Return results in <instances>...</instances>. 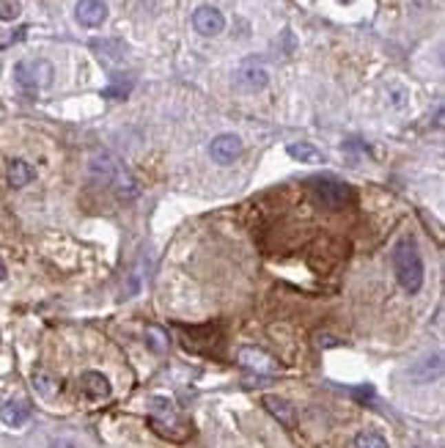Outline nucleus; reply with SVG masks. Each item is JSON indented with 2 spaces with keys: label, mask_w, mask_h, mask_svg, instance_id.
Segmentation results:
<instances>
[{
  "label": "nucleus",
  "mask_w": 445,
  "mask_h": 448,
  "mask_svg": "<svg viewBox=\"0 0 445 448\" xmlns=\"http://www.w3.org/2000/svg\"><path fill=\"white\" fill-rule=\"evenodd\" d=\"M91 174H94V179H99L105 185H113L121 198H135L138 196V182L124 168V163L110 152H99V154L91 157Z\"/></svg>",
  "instance_id": "obj_1"
},
{
  "label": "nucleus",
  "mask_w": 445,
  "mask_h": 448,
  "mask_svg": "<svg viewBox=\"0 0 445 448\" xmlns=\"http://www.w3.org/2000/svg\"><path fill=\"white\" fill-rule=\"evenodd\" d=\"M393 269L399 278V286L410 294L421 292L424 286V258L418 253V245L413 239H402L393 250Z\"/></svg>",
  "instance_id": "obj_2"
},
{
  "label": "nucleus",
  "mask_w": 445,
  "mask_h": 448,
  "mask_svg": "<svg viewBox=\"0 0 445 448\" xmlns=\"http://www.w3.org/2000/svg\"><path fill=\"white\" fill-rule=\"evenodd\" d=\"M52 74H55L52 72V63L50 61H41V58H36V61H19L14 66V80L22 88H28V91L47 88L52 83Z\"/></svg>",
  "instance_id": "obj_3"
},
{
  "label": "nucleus",
  "mask_w": 445,
  "mask_h": 448,
  "mask_svg": "<svg viewBox=\"0 0 445 448\" xmlns=\"http://www.w3.org/2000/svg\"><path fill=\"white\" fill-rule=\"evenodd\" d=\"M313 196H316V201L324 207V210H330V212H335V210H341L346 201H349V187L346 185H341V182H335V179H316L313 182Z\"/></svg>",
  "instance_id": "obj_4"
},
{
  "label": "nucleus",
  "mask_w": 445,
  "mask_h": 448,
  "mask_svg": "<svg viewBox=\"0 0 445 448\" xmlns=\"http://www.w3.org/2000/svg\"><path fill=\"white\" fill-rule=\"evenodd\" d=\"M236 360H239V366H245L247 371H256V374L275 377L280 371V363L272 355H267L264 349H256V347H242L236 352Z\"/></svg>",
  "instance_id": "obj_5"
},
{
  "label": "nucleus",
  "mask_w": 445,
  "mask_h": 448,
  "mask_svg": "<svg viewBox=\"0 0 445 448\" xmlns=\"http://www.w3.org/2000/svg\"><path fill=\"white\" fill-rule=\"evenodd\" d=\"M193 25H196V30L201 36H220L222 30H225V17H222L215 6H201L193 14Z\"/></svg>",
  "instance_id": "obj_6"
},
{
  "label": "nucleus",
  "mask_w": 445,
  "mask_h": 448,
  "mask_svg": "<svg viewBox=\"0 0 445 448\" xmlns=\"http://www.w3.org/2000/svg\"><path fill=\"white\" fill-rule=\"evenodd\" d=\"M267 80H269V74H267V69L261 66V63H256V61H247V63H242L239 66V72H236V85L242 88V91H261L264 85H267Z\"/></svg>",
  "instance_id": "obj_7"
},
{
  "label": "nucleus",
  "mask_w": 445,
  "mask_h": 448,
  "mask_svg": "<svg viewBox=\"0 0 445 448\" xmlns=\"http://www.w3.org/2000/svg\"><path fill=\"white\" fill-rule=\"evenodd\" d=\"M74 19L85 28H99L107 19V3L105 0H80L74 6Z\"/></svg>",
  "instance_id": "obj_8"
},
{
  "label": "nucleus",
  "mask_w": 445,
  "mask_h": 448,
  "mask_svg": "<svg viewBox=\"0 0 445 448\" xmlns=\"http://www.w3.org/2000/svg\"><path fill=\"white\" fill-rule=\"evenodd\" d=\"M209 154H212V160L215 163H220V165H228V163H234L239 154H242V141L236 138V135H218L215 141H212V146H209Z\"/></svg>",
  "instance_id": "obj_9"
},
{
  "label": "nucleus",
  "mask_w": 445,
  "mask_h": 448,
  "mask_svg": "<svg viewBox=\"0 0 445 448\" xmlns=\"http://www.w3.org/2000/svg\"><path fill=\"white\" fill-rule=\"evenodd\" d=\"M149 407H152V421H160V418H163V421L168 424L163 435H174V432H182L179 416H176V410H174V405H171L168 399H160V396H154V399H149Z\"/></svg>",
  "instance_id": "obj_10"
},
{
  "label": "nucleus",
  "mask_w": 445,
  "mask_h": 448,
  "mask_svg": "<svg viewBox=\"0 0 445 448\" xmlns=\"http://www.w3.org/2000/svg\"><path fill=\"white\" fill-rule=\"evenodd\" d=\"M440 374H443V355H426L418 366L410 369V377H413L415 383H432V380H437Z\"/></svg>",
  "instance_id": "obj_11"
},
{
  "label": "nucleus",
  "mask_w": 445,
  "mask_h": 448,
  "mask_svg": "<svg viewBox=\"0 0 445 448\" xmlns=\"http://www.w3.org/2000/svg\"><path fill=\"white\" fill-rule=\"evenodd\" d=\"M28 418H30V407H28L25 402H19V399L6 402V405L0 407V421H3L6 427H11V429L25 427V424H28Z\"/></svg>",
  "instance_id": "obj_12"
},
{
  "label": "nucleus",
  "mask_w": 445,
  "mask_h": 448,
  "mask_svg": "<svg viewBox=\"0 0 445 448\" xmlns=\"http://www.w3.org/2000/svg\"><path fill=\"white\" fill-rule=\"evenodd\" d=\"M264 407H267L269 416L278 418L283 427H294V421H297V410H294L291 402H286V399H280V396H264Z\"/></svg>",
  "instance_id": "obj_13"
},
{
  "label": "nucleus",
  "mask_w": 445,
  "mask_h": 448,
  "mask_svg": "<svg viewBox=\"0 0 445 448\" xmlns=\"http://www.w3.org/2000/svg\"><path fill=\"white\" fill-rule=\"evenodd\" d=\"M30 383H33V388H36V394H39V396H44V399H52V396H58V394H61V380H58L55 374H50V371H44V369H39V371H33V377H30Z\"/></svg>",
  "instance_id": "obj_14"
},
{
  "label": "nucleus",
  "mask_w": 445,
  "mask_h": 448,
  "mask_svg": "<svg viewBox=\"0 0 445 448\" xmlns=\"http://www.w3.org/2000/svg\"><path fill=\"white\" fill-rule=\"evenodd\" d=\"M80 385H83V391H85L88 396H94V399H107V396H110V383H107V377H102L99 371H85V374L80 377Z\"/></svg>",
  "instance_id": "obj_15"
},
{
  "label": "nucleus",
  "mask_w": 445,
  "mask_h": 448,
  "mask_svg": "<svg viewBox=\"0 0 445 448\" xmlns=\"http://www.w3.org/2000/svg\"><path fill=\"white\" fill-rule=\"evenodd\" d=\"M289 157H294V160H300V163H308V165H319V163H324V154L316 149V146H311V143H289Z\"/></svg>",
  "instance_id": "obj_16"
},
{
  "label": "nucleus",
  "mask_w": 445,
  "mask_h": 448,
  "mask_svg": "<svg viewBox=\"0 0 445 448\" xmlns=\"http://www.w3.org/2000/svg\"><path fill=\"white\" fill-rule=\"evenodd\" d=\"M33 179V168L25 160H11L8 165V185L11 187H25Z\"/></svg>",
  "instance_id": "obj_17"
},
{
  "label": "nucleus",
  "mask_w": 445,
  "mask_h": 448,
  "mask_svg": "<svg viewBox=\"0 0 445 448\" xmlns=\"http://www.w3.org/2000/svg\"><path fill=\"white\" fill-rule=\"evenodd\" d=\"M146 341H149V347L157 352V355H163L165 349H168V333L165 330H160V327H146Z\"/></svg>",
  "instance_id": "obj_18"
},
{
  "label": "nucleus",
  "mask_w": 445,
  "mask_h": 448,
  "mask_svg": "<svg viewBox=\"0 0 445 448\" xmlns=\"http://www.w3.org/2000/svg\"><path fill=\"white\" fill-rule=\"evenodd\" d=\"M355 448H388V440L380 432H360L355 438Z\"/></svg>",
  "instance_id": "obj_19"
},
{
  "label": "nucleus",
  "mask_w": 445,
  "mask_h": 448,
  "mask_svg": "<svg viewBox=\"0 0 445 448\" xmlns=\"http://www.w3.org/2000/svg\"><path fill=\"white\" fill-rule=\"evenodd\" d=\"M19 17V0H0V19L11 22Z\"/></svg>",
  "instance_id": "obj_20"
},
{
  "label": "nucleus",
  "mask_w": 445,
  "mask_h": 448,
  "mask_svg": "<svg viewBox=\"0 0 445 448\" xmlns=\"http://www.w3.org/2000/svg\"><path fill=\"white\" fill-rule=\"evenodd\" d=\"M50 448H77V443L69 440V438H55V440L50 443Z\"/></svg>",
  "instance_id": "obj_21"
},
{
  "label": "nucleus",
  "mask_w": 445,
  "mask_h": 448,
  "mask_svg": "<svg viewBox=\"0 0 445 448\" xmlns=\"http://www.w3.org/2000/svg\"><path fill=\"white\" fill-rule=\"evenodd\" d=\"M3 278H6V264L0 261V281H3Z\"/></svg>",
  "instance_id": "obj_22"
}]
</instances>
